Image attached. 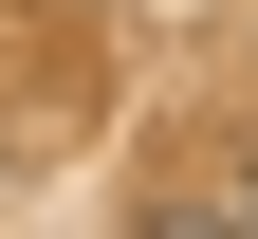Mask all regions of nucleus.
<instances>
[{
	"mask_svg": "<svg viewBox=\"0 0 258 239\" xmlns=\"http://www.w3.org/2000/svg\"><path fill=\"white\" fill-rule=\"evenodd\" d=\"M74 19H111V0H74Z\"/></svg>",
	"mask_w": 258,
	"mask_h": 239,
	"instance_id": "nucleus-1",
	"label": "nucleus"
}]
</instances>
